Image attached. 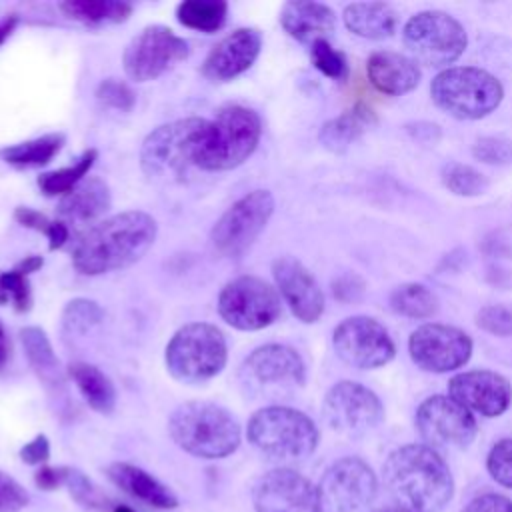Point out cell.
Returning a JSON list of instances; mask_svg holds the SVG:
<instances>
[{"mask_svg":"<svg viewBox=\"0 0 512 512\" xmlns=\"http://www.w3.org/2000/svg\"><path fill=\"white\" fill-rule=\"evenodd\" d=\"M156 220L142 210H126L88 228L72 248L80 274L100 276L136 264L154 244Z\"/></svg>","mask_w":512,"mask_h":512,"instance_id":"obj_1","label":"cell"},{"mask_svg":"<svg viewBox=\"0 0 512 512\" xmlns=\"http://www.w3.org/2000/svg\"><path fill=\"white\" fill-rule=\"evenodd\" d=\"M384 482L396 504L412 512H440L454 494L448 464L426 444L396 448L384 462Z\"/></svg>","mask_w":512,"mask_h":512,"instance_id":"obj_2","label":"cell"},{"mask_svg":"<svg viewBox=\"0 0 512 512\" xmlns=\"http://www.w3.org/2000/svg\"><path fill=\"white\" fill-rule=\"evenodd\" d=\"M168 434L178 448L206 460L230 456L242 440L238 420L226 408L202 400L174 408L168 418Z\"/></svg>","mask_w":512,"mask_h":512,"instance_id":"obj_3","label":"cell"},{"mask_svg":"<svg viewBox=\"0 0 512 512\" xmlns=\"http://www.w3.org/2000/svg\"><path fill=\"white\" fill-rule=\"evenodd\" d=\"M262 136L260 116L244 104H224L208 120L196 150V168L222 172L240 166L256 150Z\"/></svg>","mask_w":512,"mask_h":512,"instance_id":"obj_4","label":"cell"},{"mask_svg":"<svg viewBox=\"0 0 512 512\" xmlns=\"http://www.w3.org/2000/svg\"><path fill=\"white\" fill-rule=\"evenodd\" d=\"M250 444L270 460L300 462L318 446V428L310 416L290 406H264L248 420Z\"/></svg>","mask_w":512,"mask_h":512,"instance_id":"obj_5","label":"cell"},{"mask_svg":"<svg viewBox=\"0 0 512 512\" xmlns=\"http://www.w3.org/2000/svg\"><path fill=\"white\" fill-rule=\"evenodd\" d=\"M430 96L434 104L452 118L480 120L500 106L504 86L488 70L452 66L434 76Z\"/></svg>","mask_w":512,"mask_h":512,"instance_id":"obj_6","label":"cell"},{"mask_svg":"<svg viewBox=\"0 0 512 512\" xmlns=\"http://www.w3.org/2000/svg\"><path fill=\"white\" fill-rule=\"evenodd\" d=\"M208 128L206 118L190 116L154 128L142 142L140 166L148 178L180 180L196 160V150Z\"/></svg>","mask_w":512,"mask_h":512,"instance_id":"obj_7","label":"cell"},{"mask_svg":"<svg viewBox=\"0 0 512 512\" xmlns=\"http://www.w3.org/2000/svg\"><path fill=\"white\" fill-rule=\"evenodd\" d=\"M228 358L226 338L214 324L190 322L166 344L164 362L172 378L186 384L206 382L222 372Z\"/></svg>","mask_w":512,"mask_h":512,"instance_id":"obj_8","label":"cell"},{"mask_svg":"<svg viewBox=\"0 0 512 512\" xmlns=\"http://www.w3.org/2000/svg\"><path fill=\"white\" fill-rule=\"evenodd\" d=\"M402 36L414 60L434 68L456 62L468 44L464 26L442 10H424L410 16Z\"/></svg>","mask_w":512,"mask_h":512,"instance_id":"obj_9","label":"cell"},{"mask_svg":"<svg viewBox=\"0 0 512 512\" xmlns=\"http://www.w3.org/2000/svg\"><path fill=\"white\" fill-rule=\"evenodd\" d=\"M280 312L282 302L278 290L258 276H238L218 296L220 318L236 330H262L276 322Z\"/></svg>","mask_w":512,"mask_h":512,"instance_id":"obj_10","label":"cell"},{"mask_svg":"<svg viewBox=\"0 0 512 512\" xmlns=\"http://www.w3.org/2000/svg\"><path fill=\"white\" fill-rule=\"evenodd\" d=\"M274 212L268 190H252L238 198L212 226L210 244L220 256L236 258L246 252L266 228Z\"/></svg>","mask_w":512,"mask_h":512,"instance_id":"obj_11","label":"cell"},{"mask_svg":"<svg viewBox=\"0 0 512 512\" xmlns=\"http://www.w3.org/2000/svg\"><path fill=\"white\" fill-rule=\"evenodd\" d=\"M190 46L168 26L152 24L136 34L124 50L122 64L128 78L148 82L186 60Z\"/></svg>","mask_w":512,"mask_h":512,"instance_id":"obj_12","label":"cell"},{"mask_svg":"<svg viewBox=\"0 0 512 512\" xmlns=\"http://www.w3.org/2000/svg\"><path fill=\"white\" fill-rule=\"evenodd\" d=\"M322 414L326 424L348 438L364 436L384 418L380 398L360 382H336L324 396Z\"/></svg>","mask_w":512,"mask_h":512,"instance_id":"obj_13","label":"cell"},{"mask_svg":"<svg viewBox=\"0 0 512 512\" xmlns=\"http://www.w3.org/2000/svg\"><path fill=\"white\" fill-rule=\"evenodd\" d=\"M304 380V360L286 344L258 346L240 366V382L250 396L302 386Z\"/></svg>","mask_w":512,"mask_h":512,"instance_id":"obj_14","label":"cell"},{"mask_svg":"<svg viewBox=\"0 0 512 512\" xmlns=\"http://www.w3.org/2000/svg\"><path fill=\"white\" fill-rule=\"evenodd\" d=\"M336 356L352 368L374 370L388 364L396 346L388 330L370 316H350L332 332Z\"/></svg>","mask_w":512,"mask_h":512,"instance_id":"obj_15","label":"cell"},{"mask_svg":"<svg viewBox=\"0 0 512 512\" xmlns=\"http://www.w3.org/2000/svg\"><path fill=\"white\" fill-rule=\"evenodd\" d=\"M376 488V476L364 460L356 456L340 458L320 478L322 512H360L374 500Z\"/></svg>","mask_w":512,"mask_h":512,"instance_id":"obj_16","label":"cell"},{"mask_svg":"<svg viewBox=\"0 0 512 512\" xmlns=\"http://www.w3.org/2000/svg\"><path fill=\"white\" fill-rule=\"evenodd\" d=\"M408 352L418 368L444 374L464 366L470 360L472 340L456 326L428 322L410 334Z\"/></svg>","mask_w":512,"mask_h":512,"instance_id":"obj_17","label":"cell"},{"mask_svg":"<svg viewBox=\"0 0 512 512\" xmlns=\"http://www.w3.org/2000/svg\"><path fill=\"white\" fill-rule=\"evenodd\" d=\"M416 428L430 448H466L476 436V420L470 410L450 396L434 394L416 410Z\"/></svg>","mask_w":512,"mask_h":512,"instance_id":"obj_18","label":"cell"},{"mask_svg":"<svg viewBox=\"0 0 512 512\" xmlns=\"http://www.w3.org/2000/svg\"><path fill=\"white\" fill-rule=\"evenodd\" d=\"M256 512H322L318 486L292 468L266 472L252 492Z\"/></svg>","mask_w":512,"mask_h":512,"instance_id":"obj_19","label":"cell"},{"mask_svg":"<svg viewBox=\"0 0 512 512\" xmlns=\"http://www.w3.org/2000/svg\"><path fill=\"white\" fill-rule=\"evenodd\" d=\"M448 394L470 412L494 418L512 402L510 382L492 370H468L450 378Z\"/></svg>","mask_w":512,"mask_h":512,"instance_id":"obj_20","label":"cell"},{"mask_svg":"<svg viewBox=\"0 0 512 512\" xmlns=\"http://www.w3.org/2000/svg\"><path fill=\"white\" fill-rule=\"evenodd\" d=\"M276 290L292 314L304 322H316L324 312V294L310 270L292 256H280L272 262Z\"/></svg>","mask_w":512,"mask_h":512,"instance_id":"obj_21","label":"cell"},{"mask_svg":"<svg viewBox=\"0 0 512 512\" xmlns=\"http://www.w3.org/2000/svg\"><path fill=\"white\" fill-rule=\"evenodd\" d=\"M262 34L256 28H236L218 40L202 62V76L210 82H228L246 72L258 58Z\"/></svg>","mask_w":512,"mask_h":512,"instance_id":"obj_22","label":"cell"},{"mask_svg":"<svg viewBox=\"0 0 512 512\" xmlns=\"http://www.w3.org/2000/svg\"><path fill=\"white\" fill-rule=\"evenodd\" d=\"M366 74L378 92L390 96H402L414 90L422 76L414 58L392 50L374 52L366 62Z\"/></svg>","mask_w":512,"mask_h":512,"instance_id":"obj_23","label":"cell"},{"mask_svg":"<svg viewBox=\"0 0 512 512\" xmlns=\"http://www.w3.org/2000/svg\"><path fill=\"white\" fill-rule=\"evenodd\" d=\"M280 26L294 40L312 46L316 40H326L334 30L336 16L334 10L322 2L292 0L280 10Z\"/></svg>","mask_w":512,"mask_h":512,"instance_id":"obj_24","label":"cell"},{"mask_svg":"<svg viewBox=\"0 0 512 512\" xmlns=\"http://www.w3.org/2000/svg\"><path fill=\"white\" fill-rule=\"evenodd\" d=\"M108 478L132 498L150 504L154 508H176L178 498L158 478L128 462H114L106 468Z\"/></svg>","mask_w":512,"mask_h":512,"instance_id":"obj_25","label":"cell"},{"mask_svg":"<svg viewBox=\"0 0 512 512\" xmlns=\"http://www.w3.org/2000/svg\"><path fill=\"white\" fill-rule=\"evenodd\" d=\"M112 204L108 184L98 176H86L58 202V214L66 220L88 222L102 216Z\"/></svg>","mask_w":512,"mask_h":512,"instance_id":"obj_26","label":"cell"},{"mask_svg":"<svg viewBox=\"0 0 512 512\" xmlns=\"http://www.w3.org/2000/svg\"><path fill=\"white\" fill-rule=\"evenodd\" d=\"M346 28L368 40H382L394 34L398 18L390 4L384 2H352L344 8Z\"/></svg>","mask_w":512,"mask_h":512,"instance_id":"obj_27","label":"cell"},{"mask_svg":"<svg viewBox=\"0 0 512 512\" xmlns=\"http://www.w3.org/2000/svg\"><path fill=\"white\" fill-rule=\"evenodd\" d=\"M68 376L76 384L84 402L98 414H112L116 406V388L112 380L94 364L72 362Z\"/></svg>","mask_w":512,"mask_h":512,"instance_id":"obj_28","label":"cell"},{"mask_svg":"<svg viewBox=\"0 0 512 512\" xmlns=\"http://www.w3.org/2000/svg\"><path fill=\"white\" fill-rule=\"evenodd\" d=\"M58 8L66 18L94 28L126 22L132 14V4L122 0H66Z\"/></svg>","mask_w":512,"mask_h":512,"instance_id":"obj_29","label":"cell"},{"mask_svg":"<svg viewBox=\"0 0 512 512\" xmlns=\"http://www.w3.org/2000/svg\"><path fill=\"white\" fill-rule=\"evenodd\" d=\"M20 340L36 376L48 386L62 384V366L46 332L38 326H26L20 330Z\"/></svg>","mask_w":512,"mask_h":512,"instance_id":"obj_30","label":"cell"},{"mask_svg":"<svg viewBox=\"0 0 512 512\" xmlns=\"http://www.w3.org/2000/svg\"><path fill=\"white\" fill-rule=\"evenodd\" d=\"M66 136L62 132H50L32 140H24L0 150V158L14 168H38L46 166L64 146Z\"/></svg>","mask_w":512,"mask_h":512,"instance_id":"obj_31","label":"cell"},{"mask_svg":"<svg viewBox=\"0 0 512 512\" xmlns=\"http://www.w3.org/2000/svg\"><path fill=\"white\" fill-rule=\"evenodd\" d=\"M368 118H370V110H364V108L342 112L340 116L322 124L318 138L324 148L332 152H344L366 130Z\"/></svg>","mask_w":512,"mask_h":512,"instance_id":"obj_32","label":"cell"},{"mask_svg":"<svg viewBox=\"0 0 512 512\" xmlns=\"http://www.w3.org/2000/svg\"><path fill=\"white\" fill-rule=\"evenodd\" d=\"M96 158H98V150L88 148L70 166L50 170V172H42L36 180L40 192L44 196H64V194H68L76 184H80L88 176Z\"/></svg>","mask_w":512,"mask_h":512,"instance_id":"obj_33","label":"cell"},{"mask_svg":"<svg viewBox=\"0 0 512 512\" xmlns=\"http://www.w3.org/2000/svg\"><path fill=\"white\" fill-rule=\"evenodd\" d=\"M228 16V4L222 0H184L176 6V18L182 26L212 34L220 30Z\"/></svg>","mask_w":512,"mask_h":512,"instance_id":"obj_34","label":"cell"},{"mask_svg":"<svg viewBox=\"0 0 512 512\" xmlns=\"http://www.w3.org/2000/svg\"><path fill=\"white\" fill-rule=\"evenodd\" d=\"M390 308L406 318H430L438 310L436 294L418 282H408L392 290L390 294Z\"/></svg>","mask_w":512,"mask_h":512,"instance_id":"obj_35","label":"cell"},{"mask_svg":"<svg viewBox=\"0 0 512 512\" xmlns=\"http://www.w3.org/2000/svg\"><path fill=\"white\" fill-rule=\"evenodd\" d=\"M442 184L456 196L472 198L484 194L488 188V180L484 174H480L476 168L462 164V162H450L442 170Z\"/></svg>","mask_w":512,"mask_h":512,"instance_id":"obj_36","label":"cell"},{"mask_svg":"<svg viewBox=\"0 0 512 512\" xmlns=\"http://www.w3.org/2000/svg\"><path fill=\"white\" fill-rule=\"evenodd\" d=\"M14 220L24 226V228H30V230H36V232H42L46 238H48V248L50 250H58L62 248L66 242H68V228L64 222L60 220H50L48 216H44L42 212L30 208V206H18L14 210Z\"/></svg>","mask_w":512,"mask_h":512,"instance_id":"obj_37","label":"cell"},{"mask_svg":"<svg viewBox=\"0 0 512 512\" xmlns=\"http://www.w3.org/2000/svg\"><path fill=\"white\" fill-rule=\"evenodd\" d=\"M104 320L98 302L88 298H74L62 310V326L68 334H86Z\"/></svg>","mask_w":512,"mask_h":512,"instance_id":"obj_38","label":"cell"},{"mask_svg":"<svg viewBox=\"0 0 512 512\" xmlns=\"http://www.w3.org/2000/svg\"><path fill=\"white\" fill-rule=\"evenodd\" d=\"M28 276L18 264L12 270L0 272V304L10 302L18 312H28L32 306Z\"/></svg>","mask_w":512,"mask_h":512,"instance_id":"obj_39","label":"cell"},{"mask_svg":"<svg viewBox=\"0 0 512 512\" xmlns=\"http://www.w3.org/2000/svg\"><path fill=\"white\" fill-rule=\"evenodd\" d=\"M310 60L318 72L332 80H344L348 76V62L328 40H316L310 46Z\"/></svg>","mask_w":512,"mask_h":512,"instance_id":"obj_40","label":"cell"},{"mask_svg":"<svg viewBox=\"0 0 512 512\" xmlns=\"http://www.w3.org/2000/svg\"><path fill=\"white\" fill-rule=\"evenodd\" d=\"M96 100L112 110L118 112H130L136 104V94L124 80L118 78H106L96 88Z\"/></svg>","mask_w":512,"mask_h":512,"instance_id":"obj_41","label":"cell"},{"mask_svg":"<svg viewBox=\"0 0 512 512\" xmlns=\"http://www.w3.org/2000/svg\"><path fill=\"white\" fill-rule=\"evenodd\" d=\"M472 156L484 164L504 166L512 164V140L502 136L478 138L472 146Z\"/></svg>","mask_w":512,"mask_h":512,"instance_id":"obj_42","label":"cell"},{"mask_svg":"<svg viewBox=\"0 0 512 512\" xmlns=\"http://www.w3.org/2000/svg\"><path fill=\"white\" fill-rule=\"evenodd\" d=\"M486 468L498 484L512 488V438H502L490 448Z\"/></svg>","mask_w":512,"mask_h":512,"instance_id":"obj_43","label":"cell"},{"mask_svg":"<svg viewBox=\"0 0 512 512\" xmlns=\"http://www.w3.org/2000/svg\"><path fill=\"white\" fill-rule=\"evenodd\" d=\"M476 324L494 336H510L512 334V310L502 304H488L480 308L476 314Z\"/></svg>","mask_w":512,"mask_h":512,"instance_id":"obj_44","label":"cell"},{"mask_svg":"<svg viewBox=\"0 0 512 512\" xmlns=\"http://www.w3.org/2000/svg\"><path fill=\"white\" fill-rule=\"evenodd\" d=\"M66 486H68L72 498H74L78 504H82V506H86V508H90V510H104V504H102L104 500H102V496L98 494V490H96V486L90 482V478L84 476L80 470L70 468L68 478H66Z\"/></svg>","mask_w":512,"mask_h":512,"instance_id":"obj_45","label":"cell"},{"mask_svg":"<svg viewBox=\"0 0 512 512\" xmlns=\"http://www.w3.org/2000/svg\"><path fill=\"white\" fill-rule=\"evenodd\" d=\"M28 502V492L12 476L0 470V512H20Z\"/></svg>","mask_w":512,"mask_h":512,"instance_id":"obj_46","label":"cell"},{"mask_svg":"<svg viewBox=\"0 0 512 512\" xmlns=\"http://www.w3.org/2000/svg\"><path fill=\"white\" fill-rule=\"evenodd\" d=\"M50 458V442L44 434L34 436L30 442H26L20 448V460L30 466H44V462Z\"/></svg>","mask_w":512,"mask_h":512,"instance_id":"obj_47","label":"cell"},{"mask_svg":"<svg viewBox=\"0 0 512 512\" xmlns=\"http://www.w3.org/2000/svg\"><path fill=\"white\" fill-rule=\"evenodd\" d=\"M462 512H512V500L502 494H482L466 504Z\"/></svg>","mask_w":512,"mask_h":512,"instance_id":"obj_48","label":"cell"},{"mask_svg":"<svg viewBox=\"0 0 512 512\" xmlns=\"http://www.w3.org/2000/svg\"><path fill=\"white\" fill-rule=\"evenodd\" d=\"M68 472L70 468L68 466H40L36 472H34V482L40 490H54L62 484H66V478H68Z\"/></svg>","mask_w":512,"mask_h":512,"instance_id":"obj_49","label":"cell"},{"mask_svg":"<svg viewBox=\"0 0 512 512\" xmlns=\"http://www.w3.org/2000/svg\"><path fill=\"white\" fill-rule=\"evenodd\" d=\"M364 290V284L358 276L354 274H348V276H340L336 282H334V296L338 300H354L362 294Z\"/></svg>","mask_w":512,"mask_h":512,"instance_id":"obj_50","label":"cell"},{"mask_svg":"<svg viewBox=\"0 0 512 512\" xmlns=\"http://www.w3.org/2000/svg\"><path fill=\"white\" fill-rule=\"evenodd\" d=\"M16 24H18V16L16 14H8V16H4L0 20V44L6 42V38L14 32Z\"/></svg>","mask_w":512,"mask_h":512,"instance_id":"obj_51","label":"cell"},{"mask_svg":"<svg viewBox=\"0 0 512 512\" xmlns=\"http://www.w3.org/2000/svg\"><path fill=\"white\" fill-rule=\"evenodd\" d=\"M8 356H10V344H8V336L4 332V326L0 322V370L6 366Z\"/></svg>","mask_w":512,"mask_h":512,"instance_id":"obj_52","label":"cell"},{"mask_svg":"<svg viewBox=\"0 0 512 512\" xmlns=\"http://www.w3.org/2000/svg\"><path fill=\"white\" fill-rule=\"evenodd\" d=\"M374 512H412V510H408V508H402V506H384V508H378V510H374Z\"/></svg>","mask_w":512,"mask_h":512,"instance_id":"obj_53","label":"cell"},{"mask_svg":"<svg viewBox=\"0 0 512 512\" xmlns=\"http://www.w3.org/2000/svg\"><path fill=\"white\" fill-rule=\"evenodd\" d=\"M112 512H134V510L130 506H126V504H114Z\"/></svg>","mask_w":512,"mask_h":512,"instance_id":"obj_54","label":"cell"}]
</instances>
